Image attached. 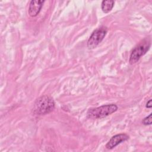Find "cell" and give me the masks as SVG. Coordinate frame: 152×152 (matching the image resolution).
I'll list each match as a JSON object with an SVG mask.
<instances>
[{"label":"cell","mask_w":152,"mask_h":152,"mask_svg":"<svg viewBox=\"0 0 152 152\" xmlns=\"http://www.w3.org/2000/svg\"><path fill=\"white\" fill-rule=\"evenodd\" d=\"M54 108L55 102L53 99L49 96L44 95L36 100L33 111L37 115H45L51 112Z\"/></svg>","instance_id":"1"},{"label":"cell","mask_w":152,"mask_h":152,"mask_svg":"<svg viewBox=\"0 0 152 152\" xmlns=\"http://www.w3.org/2000/svg\"><path fill=\"white\" fill-rule=\"evenodd\" d=\"M118 109V106L114 104L103 105L100 107L91 108L88 109L87 114V117L91 119H101L104 118Z\"/></svg>","instance_id":"2"},{"label":"cell","mask_w":152,"mask_h":152,"mask_svg":"<svg viewBox=\"0 0 152 152\" xmlns=\"http://www.w3.org/2000/svg\"><path fill=\"white\" fill-rule=\"evenodd\" d=\"M107 33V28L102 26L96 29L90 36L87 42V47L90 49H94L103 40Z\"/></svg>","instance_id":"3"},{"label":"cell","mask_w":152,"mask_h":152,"mask_svg":"<svg viewBox=\"0 0 152 152\" xmlns=\"http://www.w3.org/2000/svg\"><path fill=\"white\" fill-rule=\"evenodd\" d=\"M150 46V43L147 40H143L142 43H140L138 45L135 46L131 53L129 60V63L131 64L136 63L140 59V58L147 52Z\"/></svg>","instance_id":"4"},{"label":"cell","mask_w":152,"mask_h":152,"mask_svg":"<svg viewBox=\"0 0 152 152\" xmlns=\"http://www.w3.org/2000/svg\"><path fill=\"white\" fill-rule=\"evenodd\" d=\"M129 136L125 134H119L113 136L106 145L107 149H112L118 144L128 140Z\"/></svg>","instance_id":"5"},{"label":"cell","mask_w":152,"mask_h":152,"mask_svg":"<svg viewBox=\"0 0 152 152\" xmlns=\"http://www.w3.org/2000/svg\"><path fill=\"white\" fill-rule=\"evenodd\" d=\"M44 1L40 0H34L31 1L28 7V14L31 17H36L39 13L43 4L44 3Z\"/></svg>","instance_id":"6"},{"label":"cell","mask_w":152,"mask_h":152,"mask_svg":"<svg viewBox=\"0 0 152 152\" xmlns=\"http://www.w3.org/2000/svg\"><path fill=\"white\" fill-rule=\"evenodd\" d=\"M114 3V1L111 0L103 1L101 4V8L103 12L104 13H108L110 12L113 7Z\"/></svg>","instance_id":"7"},{"label":"cell","mask_w":152,"mask_h":152,"mask_svg":"<svg viewBox=\"0 0 152 152\" xmlns=\"http://www.w3.org/2000/svg\"><path fill=\"white\" fill-rule=\"evenodd\" d=\"M151 113H150L148 116L145 117L142 121V124L145 125H151Z\"/></svg>","instance_id":"8"},{"label":"cell","mask_w":152,"mask_h":152,"mask_svg":"<svg viewBox=\"0 0 152 152\" xmlns=\"http://www.w3.org/2000/svg\"><path fill=\"white\" fill-rule=\"evenodd\" d=\"M151 99H150L148 102H147V104H146V107H147V108H151Z\"/></svg>","instance_id":"9"}]
</instances>
